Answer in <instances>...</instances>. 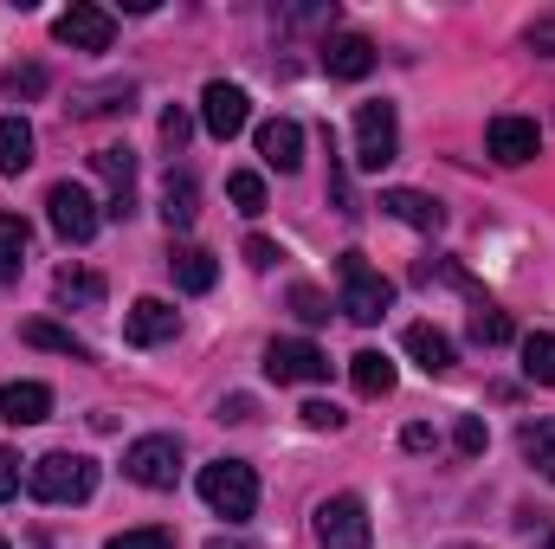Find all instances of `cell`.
Instances as JSON below:
<instances>
[{
	"instance_id": "1",
	"label": "cell",
	"mask_w": 555,
	"mask_h": 549,
	"mask_svg": "<svg viewBox=\"0 0 555 549\" xmlns=\"http://www.w3.org/2000/svg\"><path fill=\"white\" fill-rule=\"evenodd\" d=\"M26 485L39 505H85L98 491V459L91 452H46V459H33Z\"/></svg>"
},
{
	"instance_id": "2",
	"label": "cell",
	"mask_w": 555,
	"mask_h": 549,
	"mask_svg": "<svg viewBox=\"0 0 555 549\" xmlns=\"http://www.w3.org/2000/svg\"><path fill=\"white\" fill-rule=\"evenodd\" d=\"M201 498H207L214 518L246 524L259 511V472L246 459H214V465H201Z\"/></svg>"
},
{
	"instance_id": "3",
	"label": "cell",
	"mask_w": 555,
	"mask_h": 549,
	"mask_svg": "<svg viewBox=\"0 0 555 549\" xmlns=\"http://www.w3.org/2000/svg\"><path fill=\"white\" fill-rule=\"evenodd\" d=\"M336 278H343V317H349V323H382V317H388L395 284L369 266V253H343V259H336Z\"/></svg>"
},
{
	"instance_id": "4",
	"label": "cell",
	"mask_w": 555,
	"mask_h": 549,
	"mask_svg": "<svg viewBox=\"0 0 555 549\" xmlns=\"http://www.w3.org/2000/svg\"><path fill=\"white\" fill-rule=\"evenodd\" d=\"M401 155V117H395V104H362L356 111V168H369V175H382L388 162Z\"/></svg>"
},
{
	"instance_id": "5",
	"label": "cell",
	"mask_w": 555,
	"mask_h": 549,
	"mask_svg": "<svg viewBox=\"0 0 555 549\" xmlns=\"http://www.w3.org/2000/svg\"><path fill=\"white\" fill-rule=\"evenodd\" d=\"M46 220H52V233L72 240V246H85V240L104 227L91 188H78V181H52V188H46Z\"/></svg>"
},
{
	"instance_id": "6",
	"label": "cell",
	"mask_w": 555,
	"mask_h": 549,
	"mask_svg": "<svg viewBox=\"0 0 555 549\" xmlns=\"http://www.w3.org/2000/svg\"><path fill=\"white\" fill-rule=\"evenodd\" d=\"M124 472L137 478L142 491H175V478H181V439L175 433H142L137 446L124 452Z\"/></svg>"
},
{
	"instance_id": "7",
	"label": "cell",
	"mask_w": 555,
	"mask_h": 549,
	"mask_svg": "<svg viewBox=\"0 0 555 549\" xmlns=\"http://www.w3.org/2000/svg\"><path fill=\"white\" fill-rule=\"evenodd\" d=\"M310 531H317L323 549H369V505H362L356 491H336V498L317 505Z\"/></svg>"
},
{
	"instance_id": "8",
	"label": "cell",
	"mask_w": 555,
	"mask_h": 549,
	"mask_svg": "<svg viewBox=\"0 0 555 549\" xmlns=\"http://www.w3.org/2000/svg\"><path fill=\"white\" fill-rule=\"evenodd\" d=\"M52 39H59V46H78V52H111V39H117V20H111L104 7L78 0V7H65V13L52 20Z\"/></svg>"
},
{
	"instance_id": "9",
	"label": "cell",
	"mask_w": 555,
	"mask_h": 549,
	"mask_svg": "<svg viewBox=\"0 0 555 549\" xmlns=\"http://www.w3.org/2000/svg\"><path fill=\"white\" fill-rule=\"evenodd\" d=\"M266 375L272 382H330V356L304 336H278V343H266Z\"/></svg>"
},
{
	"instance_id": "10",
	"label": "cell",
	"mask_w": 555,
	"mask_h": 549,
	"mask_svg": "<svg viewBox=\"0 0 555 549\" xmlns=\"http://www.w3.org/2000/svg\"><path fill=\"white\" fill-rule=\"evenodd\" d=\"M201 124H207V137L233 142L246 124H253V98L240 91V85H227V78H214L207 91H201Z\"/></svg>"
},
{
	"instance_id": "11",
	"label": "cell",
	"mask_w": 555,
	"mask_h": 549,
	"mask_svg": "<svg viewBox=\"0 0 555 549\" xmlns=\"http://www.w3.org/2000/svg\"><path fill=\"white\" fill-rule=\"evenodd\" d=\"M175 330H181V310H175L168 297H137V304H130V317H124V336H130L137 349L175 343Z\"/></svg>"
},
{
	"instance_id": "12",
	"label": "cell",
	"mask_w": 555,
	"mask_h": 549,
	"mask_svg": "<svg viewBox=\"0 0 555 549\" xmlns=\"http://www.w3.org/2000/svg\"><path fill=\"white\" fill-rule=\"evenodd\" d=\"M485 149H491V162L517 168V162H530V155L543 149V130H537L530 117H491V130H485Z\"/></svg>"
},
{
	"instance_id": "13",
	"label": "cell",
	"mask_w": 555,
	"mask_h": 549,
	"mask_svg": "<svg viewBox=\"0 0 555 549\" xmlns=\"http://www.w3.org/2000/svg\"><path fill=\"white\" fill-rule=\"evenodd\" d=\"M323 72L343 78V85H356V78L375 72V46H369L362 33H330V39H323Z\"/></svg>"
},
{
	"instance_id": "14",
	"label": "cell",
	"mask_w": 555,
	"mask_h": 549,
	"mask_svg": "<svg viewBox=\"0 0 555 549\" xmlns=\"http://www.w3.org/2000/svg\"><path fill=\"white\" fill-rule=\"evenodd\" d=\"M382 207H388L401 227H414V233H439V227H446V207H439L433 194H420V188H388Z\"/></svg>"
},
{
	"instance_id": "15",
	"label": "cell",
	"mask_w": 555,
	"mask_h": 549,
	"mask_svg": "<svg viewBox=\"0 0 555 549\" xmlns=\"http://www.w3.org/2000/svg\"><path fill=\"white\" fill-rule=\"evenodd\" d=\"M46 413H52V388H46V382H7V388H0V420L39 426Z\"/></svg>"
},
{
	"instance_id": "16",
	"label": "cell",
	"mask_w": 555,
	"mask_h": 549,
	"mask_svg": "<svg viewBox=\"0 0 555 549\" xmlns=\"http://www.w3.org/2000/svg\"><path fill=\"white\" fill-rule=\"evenodd\" d=\"M259 155L272 162L278 175H291V168L304 162V124H291V117H272V124H259Z\"/></svg>"
},
{
	"instance_id": "17",
	"label": "cell",
	"mask_w": 555,
	"mask_h": 549,
	"mask_svg": "<svg viewBox=\"0 0 555 549\" xmlns=\"http://www.w3.org/2000/svg\"><path fill=\"white\" fill-rule=\"evenodd\" d=\"M194 214H201V188H194V175L181 168V175H168V188H162V220H168V233H188Z\"/></svg>"
},
{
	"instance_id": "18",
	"label": "cell",
	"mask_w": 555,
	"mask_h": 549,
	"mask_svg": "<svg viewBox=\"0 0 555 549\" xmlns=\"http://www.w3.org/2000/svg\"><path fill=\"white\" fill-rule=\"evenodd\" d=\"M401 343H408V356H414L426 375H446V369H452V336H446V330H433V323H408Z\"/></svg>"
},
{
	"instance_id": "19",
	"label": "cell",
	"mask_w": 555,
	"mask_h": 549,
	"mask_svg": "<svg viewBox=\"0 0 555 549\" xmlns=\"http://www.w3.org/2000/svg\"><path fill=\"white\" fill-rule=\"evenodd\" d=\"M168 272H175V284L181 291H214V278H220V266H214V253H201V246H175L168 253Z\"/></svg>"
},
{
	"instance_id": "20",
	"label": "cell",
	"mask_w": 555,
	"mask_h": 549,
	"mask_svg": "<svg viewBox=\"0 0 555 549\" xmlns=\"http://www.w3.org/2000/svg\"><path fill=\"white\" fill-rule=\"evenodd\" d=\"M26 246H33V227L20 214H0V284L26 272Z\"/></svg>"
},
{
	"instance_id": "21",
	"label": "cell",
	"mask_w": 555,
	"mask_h": 549,
	"mask_svg": "<svg viewBox=\"0 0 555 549\" xmlns=\"http://www.w3.org/2000/svg\"><path fill=\"white\" fill-rule=\"evenodd\" d=\"M26 168H33V124L0 117V175H26Z\"/></svg>"
},
{
	"instance_id": "22",
	"label": "cell",
	"mask_w": 555,
	"mask_h": 549,
	"mask_svg": "<svg viewBox=\"0 0 555 549\" xmlns=\"http://www.w3.org/2000/svg\"><path fill=\"white\" fill-rule=\"evenodd\" d=\"M91 168L111 181V201H137V155L130 149H98Z\"/></svg>"
},
{
	"instance_id": "23",
	"label": "cell",
	"mask_w": 555,
	"mask_h": 549,
	"mask_svg": "<svg viewBox=\"0 0 555 549\" xmlns=\"http://www.w3.org/2000/svg\"><path fill=\"white\" fill-rule=\"evenodd\" d=\"M349 375H356V388H362L369 401L395 395V362H388L382 349H362V356H349Z\"/></svg>"
},
{
	"instance_id": "24",
	"label": "cell",
	"mask_w": 555,
	"mask_h": 549,
	"mask_svg": "<svg viewBox=\"0 0 555 549\" xmlns=\"http://www.w3.org/2000/svg\"><path fill=\"white\" fill-rule=\"evenodd\" d=\"M517 446H524V459L555 485V420H530V426L517 433Z\"/></svg>"
},
{
	"instance_id": "25",
	"label": "cell",
	"mask_w": 555,
	"mask_h": 549,
	"mask_svg": "<svg viewBox=\"0 0 555 549\" xmlns=\"http://www.w3.org/2000/svg\"><path fill=\"white\" fill-rule=\"evenodd\" d=\"M52 291H59V304H78V310H91V304H104V278L98 272H65L52 278Z\"/></svg>"
},
{
	"instance_id": "26",
	"label": "cell",
	"mask_w": 555,
	"mask_h": 549,
	"mask_svg": "<svg viewBox=\"0 0 555 549\" xmlns=\"http://www.w3.org/2000/svg\"><path fill=\"white\" fill-rule=\"evenodd\" d=\"M524 375H530V382H543V388H555V336H550V330L524 336Z\"/></svg>"
},
{
	"instance_id": "27",
	"label": "cell",
	"mask_w": 555,
	"mask_h": 549,
	"mask_svg": "<svg viewBox=\"0 0 555 549\" xmlns=\"http://www.w3.org/2000/svg\"><path fill=\"white\" fill-rule=\"evenodd\" d=\"M517 330H511V317L498 310V304H472V343H485V349H498V343H511Z\"/></svg>"
},
{
	"instance_id": "28",
	"label": "cell",
	"mask_w": 555,
	"mask_h": 549,
	"mask_svg": "<svg viewBox=\"0 0 555 549\" xmlns=\"http://www.w3.org/2000/svg\"><path fill=\"white\" fill-rule=\"evenodd\" d=\"M227 194H233V207H240L246 220H259V214H266V175H253V168H240V175L227 181Z\"/></svg>"
},
{
	"instance_id": "29",
	"label": "cell",
	"mask_w": 555,
	"mask_h": 549,
	"mask_svg": "<svg viewBox=\"0 0 555 549\" xmlns=\"http://www.w3.org/2000/svg\"><path fill=\"white\" fill-rule=\"evenodd\" d=\"M26 343H33V349H59V356H78V362L91 356L72 330H59V323H46V317H39V323H26Z\"/></svg>"
},
{
	"instance_id": "30",
	"label": "cell",
	"mask_w": 555,
	"mask_h": 549,
	"mask_svg": "<svg viewBox=\"0 0 555 549\" xmlns=\"http://www.w3.org/2000/svg\"><path fill=\"white\" fill-rule=\"evenodd\" d=\"M0 91H7V98H39V91H46V65H13V72L0 78Z\"/></svg>"
},
{
	"instance_id": "31",
	"label": "cell",
	"mask_w": 555,
	"mask_h": 549,
	"mask_svg": "<svg viewBox=\"0 0 555 549\" xmlns=\"http://www.w3.org/2000/svg\"><path fill=\"white\" fill-rule=\"evenodd\" d=\"M452 446H459V452H465V459H478V452H485V446H491V433H485V420H478V413H465V420H459V426H452Z\"/></svg>"
},
{
	"instance_id": "32",
	"label": "cell",
	"mask_w": 555,
	"mask_h": 549,
	"mask_svg": "<svg viewBox=\"0 0 555 549\" xmlns=\"http://www.w3.org/2000/svg\"><path fill=\"white\" fill-rule=\"evenodd\" d=\"M291 310H297L304 323H323V317H330V297H323L317 284H297V291H291Z\"/></svg>"
},
{
	"instance_id": "33",
	"label": "cell",
	"mask_w": 555,
	"mask_h": 549,
	"mask_svg": "<svg viewBox=\"0 0 555 549\" xmlns=\"http://www.w3.org/2000/svg\"><path fill=\"white\" fill-rule=\"evenodd\" d=\"M111 549H175V531H162V524H149V531H124V537H111Z\"/></svg>"
},
{
	"instance_id": "34",
	"label": "cell",
	"mask_w": 555,
	"mask_h": 549,
	"mask_svg": "<svg viewBox=\"0 0 555 549\" xmlns=\"http://www.w3.org/2000/svg\"><path fill=\"white\" fill-rule=\"evenodd\" d=\"M304 426H310V433H343V408H336V401H304Z\"/></svg>"
},
{
	"instance_id": "35",
	"label": "cell",
	"mask_w": 555,
	"mask_h": 549,
	"mask_svg": "<svg viewBox=\"0 0 555 549\" xmlns=\"http://www.w3.org/2000/svg\"><path fill=\"white\" fill-rule=\"evenodd\" d=\"M188 130H194V117H188L181 104H175V111H162V142H168L175 155H181V142H188Z\"/></svg>"
},
{
	"instance_id": "36",
	"label": "cell",
	"mask_w": 555,
	"mask_h": 549,
	"mask_svg": "<svg viewBox=\"0 0 555 549\" xmlns=\"http://www.w3.org/2000/svg\"><path fill=\"white\" fill-rule=\"evenodd\" d=\"M278 259H284V253H278L266 233H253V240H246V266H253V272H272Z\"/></svg>"
},
{
	"instance_id": "37",
	"label": "cell",
	"mask_w": 555,
	"mask_h": 549,
	"mask_svg": "<svg viewBox=\"0 0 555 549\" xmlns=\"http://www.w3.org/2000/svg\"><path fill=\"white\" fill-rule=\"evenodd\" d=\"M530 52L555 59V13H537V20H530Z\"/></svg>"
},
{
	"instance_id": "38",
	"label": "cell",
	"mask_w": 555,
	"mask_h": 549,
	"mask_svg": "<svg viewBox=\"0 0 555 549\" xmlns=\"http://www.w3.org/2000/svg\"><path fill=\"white\" fill-rule=\"evenodd\" d=\"M13 491H20V459H13V452H0V505H7Z\"/></svg>"
},
{
	"instance_id": "39",
	"label": "cell",
	"mask_w": 555,
	"mask_h": 549,
	"mask_svg": "<svg viewBox=\"0 0 555 549\" xmlns=\"http://www.w3.org/2000/svg\"><path fill=\"white\" fill-rule=\"evenodd\" d=\"M220 420H253V395H227L220 401Z\"/></svg>"
},
{
	"instance_id": "40",
	"label": "cell",
	"mask_w": 555,
	"mask_h": 549,
	"mask_svg": "<svg viewBox=\"0 0 555 549\" xmlns=\"http://www.w3.org/2000/svg\"><path fill=\"white\" fill-rule=\"evenodd\" d=\"M401 446H408V452H426V446H433V426H408V433H401Z\"/></svg>"
},
{
	"instance_id": "41",
	"label": "cell",
	"mask_w": 555,
	"mask_h": 549,
	"mask_svg": "<svg viewBox=\"0 0 555 549\" xmlns=\"http://www.w3.org/2000/svg\"><path fill=\"white\" fill-rule=\"evenodd\" d=\"M207 549H259V544H253V537H214Z\"/></svg>"
},
{
	"instance_id": "42",
	"label": "cell",
	"mask_w": 555,
	"mask_h": 549,
	"mask_svg": "<svg viewBox=\"0 0 555 549\" xmlns=\"http://www.w3.org/2000/svg\"><path fill=\"white\" fill-rule=\"evenodd\" d=\"M0 549H7V537H0Z\"/></svg>"
},
{
	"instance_id": "43",
	"label": "cell",
	"mask_w": 555,
	"mask_h": 549,
	"mask_svg": "<svg viewBox=\"0 0 555 549\" xmlns=\"http://www.w3.org/2000/svg\"><path fill=\"white\" fill-rule=\"evenodd\" d=\"M459 549H472V544H459Z\"/></svg>"
}]
</instances>
